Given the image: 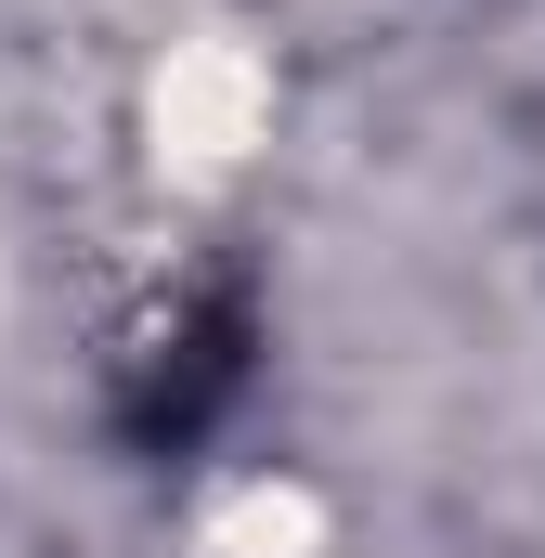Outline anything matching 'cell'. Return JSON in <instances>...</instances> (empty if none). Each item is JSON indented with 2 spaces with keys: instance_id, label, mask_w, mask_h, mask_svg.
Returning <instances> with one entry per match:
<instances>
[{
  "instance_id": "obj_1",
  "label": "cell",
  "mask_w": 545,
  "mask_h": 558,
  "mask_svg": "<svg viewBox=\"0 0 545 558\" xmlns=\"http://www.w3.org/2000/svg\"><path fill=\"white\" fill-rule=\"evenodd\" d=\"M234 377H247V312L208 299V312H182V325L143 338L131 390H118V428H131L143 454H182V441H208V416L234 403Z\"/></svg>"
}]
</instances>
